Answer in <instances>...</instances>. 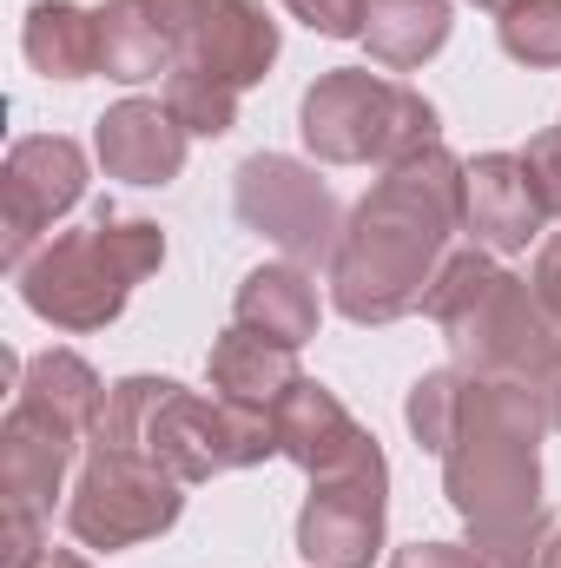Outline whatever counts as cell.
Listing matches in <instances>:
<instances>
[{"mask_svg":"<svg viewBox=\"0 0 561 568\" xmlns=\"http://www.w3.org/2000/svg\"><path fill=\"white\" fill-rule=\"evenodd\" d=\"M165 113H172L192 140H225V133L238 126V87H225V80H212L205 67L178 60V67L165 73Z\"/></svg>","mask_w":561,"mask_h":568,"instance_id":"44dd1931","label":"cell"},{"mask_svg":"<svg viewBox=\"0 0 561 568\" xmlns=\"http://www.w3.org/2000/svg\"><path fill=\"white\" fill-rule=\"evenodd\" d=\"M529 291H536V304H542V317H549V331H555V344H561V232L542 239L536 272H529Z\"/></svg>","mask_w":561,"mask_h":568,"instance_id":"d4e9b609","label":"cell"},{"mask_svg":"<svg viewBox=\"0 0 561 568\" xmlns=\"http://www.w3.org/2000/svg\"><path fill=\"white\" fill-rule=\"evenodd\" d=\"M390 568H489V562L462 542H410V549L390 556Z\"/></svg>","mask_w":561,"mask_h":568,"instance_id":"484cf974","label":"cell"},{"mask_svg":"<svg viewBox=\"0 0 561 568\" xmlns=\"http://www.w3.org/2000/svg\"><path fill=\"white\" fill-rule=\"evenodd\" d=\"M317 317H324V304H317V284L304 265H258V272H245L238 297H232V324L265 344H284V351L310 344Z\"/></svg>","mask_w":561,"mask_h":568,"instance_id":"e0dca14e","label":"cell"},{"mask_svg":"<svg viewBox=\"0 0 561 568\" xmlns=\"http://www.w3.org/2000/svg\"><path fill=\"white\" fill-rule=\"evenodd\" d=\"M178 60H192V67H205L212 80H225V87H258L265 73H272V60H278V20L258 7V0H212V13L192 27V40H185V53Z\"/></svg>","mask_w":561,"mask_h":568,"instance_id":"9a60e30c","label":"cell"},{"mask_svg":"<svg viewBox=\"0 0 561 568\" xmlns=\"http://www.w3.org/2000/svg\"><path fill=\"white\" fill-rule=\"evenodd\" d=\"M106 384L73 351L27 357L13 410L0 424V568H40L53 496L67 489L73 456L93 443Z\"/></svg>","mask_w":561,"mask_h":568,"instance_id":"3957f363","label":"cell"},{"mask_svg":"<svg viewBox=\"0 0 561 568\" xmlns=\"http://www.w3.org/2000/svg\"><path fill=\"white\" fill-rule=\"evenodd\" d=\"M456 232H462V159L436 140L384 165V179L350 205L330 258V304L350 324H397L422 311Z\"/></svg>","mask_w":561,"mask_h":568,"instance_id":"7a4b0ae2","label":"cell"},{"mask_svg":"<svg viewBox=\"0 0 561 568\" xmlns=\"http://www.w3.org/2000/svg\"><path fill=\"white\" fill-rule=\"evenodd\" d=\"M185 509V483L152 463L145 449L120 443V436H100L86 443V463H80V483L67 496V529L73 542L86 549H133V542H152L178 523Z\"/></svg>","mask_w":561,"mask_h":568,"instance_id":"ba28073f","label":"cell"},{"mask_svg":"<svg viewBox=\"0 0 561 568\" xmlns=\"http://www.w3.org/2000/svg\"><path fill=\"white\" fill-rule=\"evenodd\" d=\"M145 7H152V13L165 20V33L178 40V53H185V40H192V27H198V20L212 13V0H145Z\"/></svg>","mask_w":561,"mask_h":568,"instance_id":"4316f807","label":"cell"},{"mask_svg":"<svg viewBox=\"0 0 561 568\" xmlns=\"http://www.w3.org/2000/svg\"><path fill=\"white\" fill-rule=\"evenodd\" d=\"M86 199V152L67 140V133H33L7 152L0 165V265L20 272L53 219H67L73 205Z\"/></svg>","mask_w":561,"mask_h":568,"instance_id":"30bf717a","label":"cell"},{"mask_svg":"<svg viewBox=\"0 0 561 568\" xmlns=\"http://www.w3.org/2000/svg\"><path fill=\"white\" fill-rule=\"evenodd\" d=\"M100 13V73L120 87H145L159 73L178 67V40L165 33V20L145 0H106Z\"/></svg>","mask_w":561,"mask_h":568,"instance_id":"ac0fdd59","label":"cell"},{"mask_svg":"<svg viewBox=\"0 0 561 568\" xmlns=\"http://www.w3.org/2000/svg\"><path fill=\"white\" fill-rule=\"evenodd\" d=\"M476 7H489V13H502V7H516V0H476Z\"/></svg>","mask_w":561,"mask_h":568,"instance_id":"f546056e","label":"cell"},{"mask_svg":"<svg viewBox=\"0 0 561 568\" xmlns=\"http://www.w3.org/2000/svg\"><path fill=\"white\" fill-rule=\"evenodd\" d=\"M549 225V205L529 179L522 152H482L462 165V232L482 252H529V239Z\"/></svg>","mask_w":561,"mask_h":568,"instance_id":"7c38bea8","label":"cell"},{"mask_svg":"<svg viewBox=\"0 0 561 568\" xmlns=\"http://www.w3.org/2000/svg\"><path fill=\"white\" fill-rule=\"evenodd\" d=\"M324 40H364V0H284Z\"/></svg>","mask_w":561,"mask_h":568,"instance_id":"603a6c76","label":"cell"},{"mask_svg":"<svg viewBox=\"0 0 561 568\" xmlns=\"http://www.w3.org/2000/svg\"><path fill=\"white\" fill-rule=\"evenodd\" d=\"M297 133L324 165H397L436 145V106L370 67H330L297 100Z\"/></svg>","mask_w":561,"mask_h":568,"instance_id":"52a82bcc","label":"cell"},{"mask_svg":"<svg viewBox=\"0 0 561 568\" xmlns=\"http://www.w3.org/2000/svg\"><path fill=\"white\" fill-rule=\"evenodd\" d=\"M542 568H561V529L549 536V556H542Z\"/></svg>","mask_w":561,"mask_h":568,"instance_id":"f1b7e54d","label":"cell"},{"mask_svg":"<svg viewBox=\"0 0 561 568\" xmlns=\"http://www.w3.org/2000/svg\"><path fill=\"white\" fill-rule=\"evenodd\" d=\"M40 568H93V562H86V556H73V549H47Z\"/></svg>","mask_w":561,"mask_h":568,"instance_id":"83f0119b","label":"cell"},{"mask_svg":"<svg viewBox=\"0 0 561 568\" xmlns=\"http://www.w3.org/2000/svg\"><path fill=\"white\" fill-rule=\"evenodd\" d=\"M377 449V436L357 424L317 377H297L290 397L278 404V456H290L304 476H337L350 463H364Z\"/></svg>","mask_w":561,"mask_h":568,"instance_id":"5bb4252c","label":"cell"},{"mask_svg":"<svg viewBox=\"0 0 561 568\" xmlns=\"http://www.w3.org/2000/svg\"><path fill=\"white\" fill-rule=\"evenodd\" d=\"M100 436H120V443L145 449L185 489L212 483L225 469H258V463L278 456V424L245 417V410H232L218 397H198V390H185L172 377H120L106 390Z\"/></svg>","mask_w":561,"mask_h":568,"instance_id":"5b68a950","label":"cell"},{"mask_svg":"<svg viewBox=\"0 0 561 568\" xmlns=\"http://www.w3.org/2000/svg\"><path fill=\"white\" fill-rule=\"evenodd\" d=\"M364 47L390 73H410L449 47V0H364Z\"/></svg>","mask_w":561,"mask_h":568,"instance_id":"ffe728a7","label":"cell"},{"mask_svg":"<svg viewBox=\"0 0 561 568\" xmlns=\"http://www.w3.org/2000/svg\"><path fill=\"white\" fill-rule=\"evenodd\" d=\"M390 523V463L370 449L364 463L337 476H310L304 516H297V556L310 568H370Z\"/></svg>","mask_w":561,"mask_h":568,"instance_id":"8fae6325","label":"cell"},{"mask_svg":"<svg viewBox=\"0 0 561 568\" xmlns=\"http://www.w3.org/2000/svg\"><path fill=\"white\" fill-rule=\"evenodd\" d=\"M232 212L245 232L272 239L284 252V265H330L337 258V239H344V219H337V199L330 185L304 165V159H284V152H252L232 179Z\"/></svg>","mask_w":561,"mask_h":568,"instance_id":"9c48e42d","label":"cell"},{"mask_svg":"<svg viewBox=\"0 0 561 568\" xmlns=\"http://www.w3.org/2000/svg\"><path fill=\"white\" fill-rule=\"evenodd\" d=\"M404 424L429 456H442V496L489 568H542L549 503H542V436L549 404L509 377L422 371L404 397Z\"/></svg>","mask_w":561,"mask_h":568,"instance_id":"6da1fadb","label":"cell"},{"mask_svg":"<svg viewBox=\"0 0 561 568\" xmlns=\"http://www.w3.org/2000/svg\"><path fill=\"white\" fill-rule=\"evenodd\" d=\"M205 371H212L218 404H232V410H245V417H265V424H278V404L290 397V384L304 377V371H297V351L265 344V337H252V331H238V324L212 344Z\"/></svg>","mask_w":561,"mask_h":568,"instance_id":"2e32d148","label":"cell"},{"mask_svg":"<svg viewBox=\"0 0 561 568\" xmlns=\"http://www.w3.org/2000/svg\"><path fill=\"white\" fill-rule=\"evenodd\" d=\"M185 140L192 133L165 113V100H120L93 126V152L106 179H126V185H172L185 172Z\"/></svg>","mask_w":561,"mask_h":568,"instance_id":"4fadbf2b","label":"cell"},{"mask_svg":"<svg viewBox=\"0 0 561 568\" xmlns=\"http://www.w3.org/2000/svg\"><path fill=\"white\" fill-rule=\"evenodd\" d=\"M159 265H165V232L152 219H126L100 205L93 225L53 232L13 272V284H20V304L47 317L53 331H106L126 311L133 284L152 278Z\"/></svg>","mask_w":561,"mask_h":568,"instance_id":"8992f818","label":"cell"},{"mask_svg":"<svg viewBox=\"0 0 561 568\" xmlns=\"http://www.w3.org/2000/svg\"><path fill=\"white\" fill-rule=\"evenodd\" d=\"M496 40L522 67H561V0H516L496 13Z\"/></svg>","mask_w":561,"mask_h":568,"instance_id":"7402d4cb","label":"cell"},{"mask_svg":"<svg viewBox=\"0 0 561 568\" xmlns=\"http://www.w3.org/2000/svg\"><path fill=\"white\" fill-rule=\"evenodd\" d=\"M422 311L449 337L456 371L529 384L549 404V424L561 429V344L549 331V317H542V304H536V291H529V278L502 272L482 245H469V252L442 258Z\"/></svg>","mask_w":561,"mask_h":568,"instance_id":"277c9868","label":"cell"},{"mask_svg":"<svg viewBox=\"0 0 561 568\" xmlns=\"http://www.w3.org/2000/svg\"><path fill=\"white\" fill-rule=\"evenodd\" d=\"M522 159H529V179H536V192H542L549 219H561V126H549V133H536Z\"/></svg>","mask_w":561,"mask_h":568,"instance_id":"cb8c5ba5","label":"cell"},{"mask_svg":"<svg viewBox=\"0 0 561 568\" xmlns=\"http://www.w3.org/2000/svg\"><path fill=\"white\" fill-rule=\"evenodd\" d=\"M33 73L47 80H93L100 73V13L73 0H33L27 33H20Z\"/></svg>","mask_w":561,"mask_h":568,"instance_id":"d6986e66","label":"cell"}]
</instances>
